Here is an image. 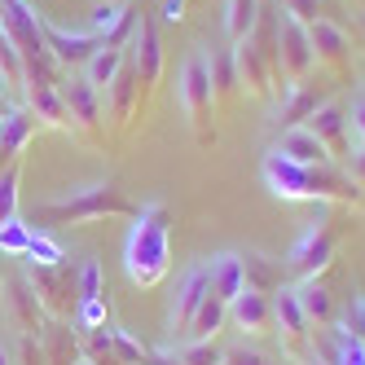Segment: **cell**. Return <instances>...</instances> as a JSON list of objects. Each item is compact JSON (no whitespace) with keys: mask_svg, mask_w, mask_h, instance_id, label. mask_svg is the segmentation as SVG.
Returning <instances> with one entry per match:
<instances>
[{"mask_svg":"<svg viewBox=\"0 0 365 365\" xmlns=\"http://www.w3.org/2000/svg\"><path fill=\"white\" fill-rule=\"evenodd\" d=\"M123 273L141 291H154L172 273V216L168 202H141L123 238Z\"/></svg>","mask_w":365,"mask_h":365,"instance_id":"cell-1","label":"cell"},{"mask_svg":"<svg viewBox=\"0 0 365 365\" xmlns=\"http://www.w3.org/2000/svg\"><path fill=\"white\" fill-rule=\"evenodd\" d=\"M259 180L282 202H322V207L326 202H344V207L361 202V190L348 176H339L334 168H299L291 159H282L277 150H269L259 159Z\"/></svg>","mask_w":365,"mask_h":365,"instance_id":"cell-2","label":"cell"},{"mask_svg":"<svg viewBox=\"0 0 365 365\" xmlns=\"http://www.w3.org/2000/svg\"><path fill=\"white\" fill-rule=\"evenodd\" d=\"M106 216H137V202L128 198L115 180H93V185H75L71 194L40 202L31 212V225H84V220H106Z\"/></svg>","mask_w":365,"mask_h":365,"instance_id":"cell-3","label":"cell"},{"mask_svg":"<svg viewBox=\"0 0 365 365\" xmlns=\"http://www.w3.org/2000/svg\"><path fill=\"white\" fill-rule=\"evenodd\" d=\"M176 106L185 115V123L194 128L198 145H212L216 141V128H212V106H216V80H212V58L194 48V53L180 62L176 71Z\"/></svg>","mask_w":365,"mask_h":365,"instance_id":"cell-4","label":"cell"},{"mask_svg":"<svg viewBox=\"0 0 365 365\" xmlns=\"http://www.w3.org/2000/svg\"><path fill=\"white\" fill-rule=\"evenodd\" d=\"M273 31H277V80L282 84H304L312 75V66H317L308 22L295 18L286 5H277L273 9Z\"/></svg>","mask_w":365,"mask_h":365,"instance_id":"cell-5","label":"cell"},{"mask_svg":"<svg viewBox=\"0 0 365 365\" xmlns=\"http://www.w3.org/2000/svg\"><path fill=\"white\" fill-rule=\"evenodd\" d=\"M330 259H334V229L326 225V212H322V202H317V220H308L299 229V238L291 242V251H286V269L299 277H317L330 269Z\"/></svg>","mask_w":365,"mask_h":365,"instance_id":"cell-6","label":"cell"},{"mask_svg":"<svg viewBox=\"0 0 365 365\" xmlns=\"http://www.w3.org/2000/svg\"><path fill=\"white\" fill-rule=\"evenodd\" d=\"M22 277H27L36 304L48 312V317H66L75 308V273L66 264H22Z\"/></svg>","mask_w":365,"mask_h":365,"instance_id":"cell-7","label":"cell"},{"mask_svg":"<svg viewBox=\"0 0 365 365\" xmlns=\"http://www.w3.org/2000/svg\"><path fill=\"white\" fill-rule=\"evenodd\" d=\"M207 295H212V282H207V264L198 259V264H190L185 273H180L176 291H172V299H168V317H163V326H168L172 339H185V330H190V322H194V312L202 308Z\"/></svg>","mask_w":365,"mask_h":365,"instance_id":"cell-8","label":"cell"},{"mask_svg":"<svg viewBox=\"0 0 365 365\" xmlns=\"http://www.w3.org/2000/svg\"><path fill=\"white\" fill-rule=\"evenodd\" d=\"M128 66L137 71L141 88L159 84V75H163V40H159V27H154L150 14H137V22H133V36H128Z\"/></svg>","mask_w":365,"mask_h":365,"instance_id":"cell-9","label":"cell"},{"mask_svg":"<svg viewBox=\"0 0 365 365\" xmlns=\"http://www.w3.org/2000/svg\"><path fill=\"white\" fill-rule=\"evenodd\" d=\"M229 58H233V84H238L247 97H259L264 101L269 93H273V62L259 53V44L255 40H238L229 48Z\"/></svg>","mask_w":365,"mask_h":365,"instance_id":"cell-10","label":"cell"},{"mask_svg":"<svg viewBox=\"0 0 365 365\" xmlns=\"http://www.w3.org/2000/svg\"><path fill=\"white\" fill-rule=\"evenodd\" d=\"M58 93L66 101V115L75 128H88V133H97L101 119H106V97H101L84 75H71V80H58Z\"/></svg>","mask_w":365,"mask_h":365,"instance_id":"cell-11","label":"cell"},{"mask_svg":"<svg viewBox=\"0 0 365 365\" xmlns=\"http://www.w3.org/2000/svg\"><path fill=\"white\" fill-rule=\"evenodd\" d=\"M229 326L238 334H247V339L264 334L273 326V295L255 291V286H242V291L229 299Z\"/></svg>","mask_w":365,"mask_h":365,"instance_id":"cell-12","label":"cell"},{"mask_svg":"<svg viewBox=\"0 0 365 365\" xmlns=\"http://www.w3.org/2000/svg\"><path fill=\"white\" fill-rule=\"evenodd\" d=\"M269 150H277L282 159H291V163H299V168H334V154L322 145V137L312 133L308 123L282 128V137H277Z\"/></svg>","mask_w":365,"mask_h":365,"instance_id":"cell-13","label":"cell"},{"mask_svg":"<svg viewBox=\"0 0 365 365\" xmlns=\"http://www.w3.org/2000/svg\"><path fill=\"white\" fill-rule=\"evenodd\" d=\"M40 36H44V48H48V58H53V66H84L88 53L97 48V40L88 31H62L58 22H48L40 18Z\"/></svg>","mask_w":365,"mask_h":365,"instance_id":"cell-14","label":"cell"},{"mask_svg":"<svg viewBox=\"0 0 365 365\" xmlns=\"http://www.w3.org/2000/svg\"><path fill=\"white\" fill-rule=\"evenodd\" d=\"M137 14L128 9V0H93L88 14V36L97 44H123V36H133Z\"/></svg>","mask_w":365,"mask_h":365,"instance_id":"cell-15","label":"cell"},{"mask_svg":"<svg viewBox=\"0 0 365 365\" xmlns=\"http://www.w3.org/2000/svg\"><path fill=\"white\" fill-rule=\"evenodd\" d=\"M273 326H277V334H282L286 348L304 352L312 326H308V317H304V308H299V299H295L291 286H277V291H273Z\"/></svg>","mask_w":365,"mask_h":365,"instance_id":"cell-16","label":"cell"},{"mask_svg":"<svg viewBox=\"0 0 365 365\" xmlns=\"http://www.w3.org/2000/svg\"><path fill=\"white\" fill-rule=\"evenodd\" d=\"M22 97H27V110L36 123L44 128H75L71 115H66V101L58 93V80H27L22 84Z\"/></svg>","mask_w":365,"mask_h":365,"instance_id":"cell-17","label":"cell"},{"mask_svg":"<svg viewBox=\"0 0 365 365\" xmlns=\"http://www.w3.org/2000/svg\"><path fill=\"white\" fill-rule=\"evenodd\" d=\"M308 128L322 137V145L334 154V159H344V154L352 150V137H348V110L339 106V101H322V106L308 115Z\"/></svg>","mask_w":365,"mask_h":365,"instance_id":"cell-18","label":"cell"},{"mask_svg":"<svg viewBox=\"0 0 365 365\" xmlns=\"http://www.w3.org/2000/svg\"><path fill=\"white\" fill-rule=\"evenodd\" d=\"M308 36H312V53H317V66H348L352 44H348V31L339 27L334 18H312V22H308Z\"/></svg>","mask_w":365,"mask_h":365,"instance_id":"cell-19","label":"cell"},{"mask_svg":"<svg viewBox=\"0 0 365 365\" xmlns=\"http://www.w3.org/2000/svg\"><path fill=\"white\" fill-rule=\"evenodd\" d=\"M207 264V282H212V295L216 299H233L247 286V264H242V251H216L202 259Z\"/></svg>","mask_w":365,"mask_h":365,"instance_id":"cell-20","label":"cell"},{"mask_svg":"<svg viewBox=\"0 0 365 365\" xmlns=\"http://www.w3.org/2000/svg\"><path fill=\"white\" fill-rule=\"evenodd\" d=\"M0 295H5V312H9V322L22 330V334H40L44 326H40V317H44V308L36 304V295H31V286H27V277H14V282H5L0 286Z\"/></svg>","mask_w":365,"mask_h":365,"instance_id":"cell-21","label":"cell"},{"mask_svg":"<svg viewBox=\"0 0 365 365\" xmlns=\"http://www.w3.org/2000/svg\"><path fill=\"white\" fill-rule=\"evenodd\" d=\"M123 66H128V48H123V44H97L93 53H88V62L80 66V75H84V80H88L101 97H106Z\"/></svg>","mask_w":365,"mask_h":365,"instance_id":"cell-22","label":"cell"},{"mask_svg":"<svg viewBox=\"0 0 365 365\" xmlns=\"http://www.w3.org/2000/svg\"><path fill=\"white\" fill-rule=\"evenodd\" d=\"M291 291H295V299H299V308H304L308 326H330V322H334V295H330V286H326L322 273H317V277H299Z\"/></svg>","mask_w":365,"mask_h":365,"instance_id":"cell-23","label":"cell"},{"mask_svg":"<svg viewBox=\"0 0 365 365\" xmlns=\"http://www.w3.org/2000/svg\"><path fill=\"white\" fill-rule=\"evenodd\" d=\"M31 137H36V119L27 106H14L9 115H0V163H14Z\"/></svg>","mask_w":365,"mask_h":365,"instance_id":"cell-24","label":"cell"},{"mask_svg":"<svg viewBox=\"0 0 365 365\" xmlns=\"http://www.w3.org/2000/svg\"><path fill=\"white\" fill-rule=\"evenodd\" d=\"M282 88V106H277V119L282 128H295V123H308V115L322 106L317 93H312L308 84H277Z\"/></svg>","mask_w":365,"mask_h":365,"instance_id":"cell-25","label":"cell"},{"mask_svg":"<svg viewBox=\"0 0 365 365\" xmlns=\"http://www.w3.org/2000/svg\"><path fill=\"white\" fill-rule=\"evenodd\" d=\"M22 84H27V62H22V48L9 36V27L0 22V88H5V93H22Z\"/></svg>","mask_w":365,"mask_h":365,"instance_id":"cell-26","label":"cell"},{"mask_svg":"<svg viewBox=\"0 0 365 365\" xmlns=\"http://www.w3.org/2000/svg\"><path fill=\"white\" fill-rule=\"evenodd\" d=\"M259 27V0H225V36L229 44L251 40Z\"/></svg>","mask_w":365,"mask_h":365,"instance_id":"cell-27","label":"cell"},{"mask_svg":"<svg viewBox=\"0 0 365 365\" xmlns=\"http://www.w3.org/2000/svg\"><path fill=\"white\" fill-rule=\"evenodd\" d=\"M225 326H229V304H225V299H216V295H207V299H202V308L194 312V322H190L185 339L202 344V339H216Z\"/></svg>","mask_w":365,"mask_h":365,"instance_id":"cell-28","label":"cell"},{"mask_svg":"<svg viewBox=\"0 0 365 365\" xmlns=\"http://www.w3.org/2000/svg\"><path fill=\"white\" fill-rule=\"evenodd\" d=\"M137 97H141V80H137V71H133V66H123V71H119V80H115V84H110V93H106V101H110V115L123 123L128 115H133Z\"/></svg>","mask_w":365,"mask_h":365,"instance_id":"cell-29","label":"cell"},{"mask_svg":"<svg viewBox=\"0 0 365 365\" xmlns=\"http://www.w3.org/2000/svg\"><path fill=\"white\" fill-rule=\"evenodd\" d=\"M334 326V352L326 356L330 365H365V339L361 330L344 326V322H330Z\"/></svg>","mask_w":365,"mask_h":365,"instance_id":"cell-30","label":"cell"},{"mask_svg":"<svg viewBox=\"0 0 365 365\" xmlns=\"http://www.w3.org/2000/svg\"><path fill=\"white\" fill-rule=\"evenodd\" d=\"M106 339H110V352L119 365H145L150 361V348L141 344V339L133 330H123V326H106Z\"/></svg>","mask_w":365,"mask_h":365,"instance_id":"cell-31","label":"cell"},{"mask_svg":"<svg viewBox=\"0 0 365 365\" xmlns=\"http://www.w3.org/2000/svg\"><path fill=\"white\" fill-rule=\"evenodd\" d=\"M176 365H225L229 356L216 348V339H202V344H194V339H180V344L172 348Z\"/></svg>","mask_w":365,"mask_h":365,"instance_id":"cell-32","label":"cell"},{"mask_svg":"<svg viewBox=\"0 0 365 365\" xmlns=\"http://www.w3.org/2000/svg\"><path fill=\"white\" fill-rule=\"evenodd\" d=\"M22 259H31V264H66V247L53 238V233L31 229V247H27Z\"/></svg>","mask_w":365,"mask_h":365,"instance_id":"cell-33","label":"cell"},{"mask_svg":"<svg viewBox=\"0 0 365 365\" xmlns=\"http://www.w3.org/2000/svg\"><path fill=\"white\" fill-rule=\"evenodd\" d=\"M101 295H106V282H101V259H84V264L75 269V304L101 299Z\"/></svg>","mask_w":365,"mask_h":365,"instance_id":"cell-34","label":"cell"},{"mask_svg":"<svg viewBox=\"0 0 365 365\" xmlns=\"http://www.w3.org/2000/svg\"><path fill=\"white\" fill-rule=\"evenodd\" d=\"M18 180H22V168H18V159L0 168V225L18 216Z\"/></svg>","mask_w":365,"mask_h":365,"instance_id":"cell-35","label":"cell"},{"mask_svg":"<svg viewBox=\"0 0 365 365\" xmlns=\"http://www.w3.org/2000/svg\"><path fill=\"white\" fill-rule=\"evenodd\" d=\"M27 247H31V225L22 216L0 225V255H27Z\"/></svg>","mask_w":365,"mask_h":365,"instance_id":"cell-36","label":"cell"},{"mask_svg":"<svg viewBox=\"0 0 365 365\" xmlns=\"http://www.w3.org/2000/svg\"><path fill=\"white\" fill-rule=\"evenodd\" d=\"M75 326H80V330H106L110 326V304H106V295L75 304Z\"/></svg>","mask_w":365,"mask_h":365,"instance_id":"cell-37","label":"cell"},{"mask_svg":"<svg viewBox=\"0 0 365 365\" xmlns=\"http://www.w3.org/2000/svg\"><path fill=\"white\" fill-rule=\"evenodd\" d=\"M242 264H247V286H255V291H277V269L269 264L264 255H242Z\"/></svg>","mask_w":365,"mask_h":365,"instance_id":"cell-38","label":"cell"},{"mask_svg":"<svg viewBox=\"0 0 365 365\" xmlns=\"http://www.w3.org/2000/svg\"><path fill=\"white\" fill-rule=\"evenodd\" d=\"M348 137H352V145H365V93L352 101V110H348Z\"/></svg>","mask_w":365,"mask_h":365,"instance_id":"cell-39","label":"cell"},{"mask_svg":"<svg viewBox=\"0 0 365 365\" xmlns=\"http://www.w3.org/2000/svg\"><path fill=\"white\" fill-rule=\"evenodd\" d=\"M344 163H348V180H352L356 190H365V145H352L344 154Z\"/></svg>","mask_w":365,"mask_h":365,"instance_id":"cell-40","label":"cell"},{"mask_svg":"<svg viewBox=\"0 0 365 365\" xmlns=\"http://www.w3.org/2000/svg\"><path fill=\"white\" fill-rule=\"evenodd\" d=\"M277 5H286L295 18H304V22H312V18H322V0H277Z\"/></svg>","mask_w":365,"mask_h":365,"instance_id":"cell-41","label":"cell"},{"mask_svg":"<svg viewBox=\"0 0 365 365\" xmlns=\"http://www.w3.org/2000/svg\"><path fill=\"white\" fill-rule=\"evenodd\" d=\"M185 9H190V0H163V22H172V27H176V22H185Z\"/></svg>","mask_w":365,"mask_h":365,"instance_id":"cell-42","label":"cell"},{"mask_svg":"<svg viewBox=\"0 0 365 365\" xmlns=\"http://www.w3.org/2000/svg\"><path fill=\"white\" fill-rule=\"evenodd\" d=\"M225 365H273L269 356H259V352H238V356H229Z\"/></svg>","mask_w":365,"mask_h":365,"instance_id":"cell-43","label":"cell"},{"mask_svg":"<svg viewBox=\"0 0 365 365\" xmlns=\"http://www.w3.org/2000/svg\"><path fill=\"white\" fill-rule=\"evenodd\" d=\"M145 365H176V356H172V348H154Z\"/></svg>","mask_w":365,"mask_h":365,"instance_id":"cell-44","label":"cell"},{"mask_svg":"<svg viewBox=\"0 0 365 365\" xmlns=\"http://www.w3.org/2000/svg\"><path fill=\"white\" fill-rule=\"evenodd\" d=\"M9 110H14V101H9V93H5V88H0V115H9Z\"/></svg>","mask_w":365,"mask_h":365,"instance_id":"cell-45","label":"cell"},{"mask_svg":"<svg viewBox=\"0 0 365 365\" xmlns=\"http://www.w3.org/2000/svg\"><path fill=\"white\" fill-rule=\"evenodd\" d=\"M0 365H14V352H9L5 344H0Z\"/></svg>","mask_w":365,"mask_h":365,"instance_id":"cell-46","label":"cell"},{"mask_svg":"<svg viewBox=\"0 0 365 365\" xmlns=\"http://www.w3.org/2000/svg\"><path fill=\"white\" fill-rule=\"evenodd\" d=\"M71 365H97V361H93V356H84V352H80V356H75V361H71Z\"/></svg>","mask_w":365,"mask_h":365,"instance_id":"cell-47","label":"cell"},{"mask_svg":"<svg viewBox=\"0 0 365 365\" xmlns=\"http://www.w3.org/2000/svg\"><path fill=\"white\" fill-rule=\"evenodd\" d=\"M312 365H330V361H312Z\"/></svg>","mask_w":365,"mask_h":365,"instance_id":"cell-48","label":"cell"},{"mask_svg":"<svg viewBox=\"0 0 365 365\" xmlns=\"http://www.w3.org/2000/svg\"><path fill=\"white\" fill-rule=\"evenodd\" d=\"M356 312H361V317H365V304H361V308H356Z\"/></svg>","mask_w":365,"mask_h":365,"instance_id":"cell-49","label":"cell"},{"mask_svg":"<svg viewBox=\"0 0 365 365\" xmlns=\"http://www.w3.org/2000/svg\"><path fill=\"white\" fill-rule=\"evenodd\" d=\"M0 286H5V277H0Z\"/></svg>","mask_w":365,"mask_h":365,"instance_id":"cell-50","label":"cell"}]
</instances>
